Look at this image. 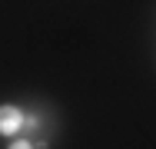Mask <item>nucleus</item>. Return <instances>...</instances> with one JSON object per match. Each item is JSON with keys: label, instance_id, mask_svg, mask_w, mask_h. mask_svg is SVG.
Masks as SVG:
<instances>
[{"label": "nucleus", "instance_id": "f257e3e1", "mask_svg": "<svg viewBox=\"0 0 156 149\" xmlns=\"http://www.w3.org/2000/svg\"><path fill=\"white\" fill-rule=\"evenodd\" d=\"M23 126V113L13 106H0V136H13Z\"/></svg>", "mask_w": 156, "mask_h": 149}, {"label": "nucleus", "instance_id": "f03ea898", "mask_svg": "<svg viewBox=\"0 0 156 149\" xmlns=\"http://www.w3.org/2000/svg\"><path fill=\"white\" fill-rule=\"evenodd\" d=\"M7 149H33V146H30V143H27V139H17V143H10V146H7Z\"/></svg>", "mask_w": 156, "mask_h": 149}, {"label": "nucleus", "instance_id": "7ed1b4c3", "mask_svg": "<svg viewBox=\"0 0 156 149\" xmlns=\"http://www.w3.org/2000/svg\"><path fill=\"white\" fill-rule=\"evenodd\" d=\"M23 123H27V129H37V126H40V119H37V116H27Z\"/></svg>", "mask_w": 156, "mask_h": 149}]
</instances>
